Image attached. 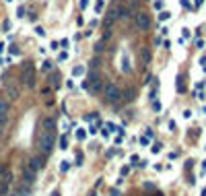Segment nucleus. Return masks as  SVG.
<instances>
[{
    "mask_svg": "<svg viewBox=\"0 0 206 196\" xmlns=\"http://www.w3.org/2000/svg\"><path fill=\"white\" fill-rule=\"evenodd\" d=\"M159 151H161V143H155L153 145V153H159Z\"/></svg>",
    "mask_w": 206,
    "mask_h": 196,
    "instance_id": "16",
    "label": "nucleus"
},
{
    "mask_svg": "<svg viewBox=\"0 0 206 196\" xmlns=\"http://www.w3.org/2000/svg\"><path fill=\"white\" fill-rule=\"evenodd\" d=\"M81 6L82 8H87V6H89V0H81Z\"/></svg>",
    "mask_w": 206,
    "mask_h": 196,
    "instance_id": "20",
    "label": "nucleus"
},
{
    "mask_svg": "<svg viewBox=\"0 0 206 196\" xmlns=\"http://www.w3.org/2000/svg\"><path fill=\"white\" fill-rule=\"evenodd\" d=\"M142 60H144V62H148V60H151V54H148V50H146V48L142 50Z\"/></svg>",
    "mask_w": 206,
    "mask_h": 196,
    "instance_id": "11",
    "label": "nucleus"
},
{
    "mask_svg": "<svg viewBox=\"0 0 206 196\" xmlns=\"http://www.w3.org/2000/svg\"><path fill=\"white\" fill-rule=\"evenodd\" d=\"M124 99H126V101H132V99H134V89H126V91H124Z\"/></svg>",
    "mask_w": 206,
    "mask_h": 196,
    "instance_id": "8",
    "label": "nucleus"
},
{
    "mask_svg": "<svg viewBox=\"0 0 206 196\" xmlns=\"http://www.w3.org/2000/svg\"><path fill=\"white\" fill-rule=\"evenodd\" d=\"M82 72H84V68H82V66H76V68L72 70V75H82Z\"/></svg>",
    "mask_w": 206,
    "mask_h": 196,
    "instance_id": "13",
    "label": "nucleus"
},
{
    "mask_svg": "<svg viewBox=\"0 0 206 196\" xmlns=\"http://www.w3.org/2000/svg\"><path fill=\"white\" fill-rule=\"evenodd\" d=\"M159 19H161V21H167V19H169V12H167V10H163V12L159 15Z\"/></svg>",
    "mask_w": 206,
    "mask_h": 196,
    "instance_id": "14",
    "label": "nucleus"
},
{
    "mask_svg": "<svg viewBox=\"0 0 206 196\" xmlns=\"http://www.w3.org/2000/svg\"><path fill=\"white\" fill-rule=\"evenodd\" d=\"M202 196H206V186H204V190H202Z\"/></svg>",
    "mask_w": 206,
    "mask_h": 196,
    "instance_id": "23",
    "label": "nucleus"
},
{
    "mask_svg": "<svg viewBox=\"0 0 206 196\" xmlns=\"http://www.w3.org/2000/svg\"><path fill=\"white\" fill-rule=\"evenodd\" d=\"M202 169H204V171H206V159H204V161H202Z\"/></svg>",
    "mask_w": 206,
    "mask_h": 196,
    "instance_id": "21",
    "label": "nucleus"
},
{
    "mask_svg": "<svg viewBox=\"0 0 206 196\" xmlns=\"http://www.w3.org/2000/svg\"><path fill=\"white\" fill-rule=\"evenodd\" d=\"M202 2H204V0H196V4H198V6H200V4H202Z\"/></svg>",
    "mask_w": 206,
    "mask_h": 196,
    "instance_id": "22",
    "label": "nucleus"
},
{
    "mask_svg": "<svg viewBox=\"0 0 206 196\" xmlns=\"http://www.w3.org/2000/svg\"><path fill=\"white\" fill-rule=\"evenodd\" d=\"M4 97H6L8 101H17V99L21 97L19 85H17L15 80H6V85H4Z\"/></svg>",
    "mask_w": 206,
    "mask_h": 196,
    "instance_id": "4",
    "label": "nucleus"
},
{
    "mask_svg": "<svg viewBox=\"0 0 206 196\" xmlns=\"http://www.w3.org/2000/svg\"><path fill=\"white\" fill-rule=\"evenodd\" d=\"M66 58H68V54H66V52H62V54L58 56V60H66Z\"/></svg>",
    "mask_w": 206,
    "mask_h": 196,
    "instance_id": "19",
    "label": "nucleus"
},
{
    "mask_svg": "<svg viewBox=\"0 0 206 196\" xmlns=\"http://www.w3.org/2000/svg\"><path fill=\"white\" fill-rule=\"evenodd\" d=\"M2 50H4V43H0V52H2Z\"/></svg>",
    "mask_w": 206,
    "mask_h": 196,
    "instance_id": "24",
    "label": "nucleus"
},
{
    "mask_svg": "<svg viewBox=\"0 0 206 196\" xmlns=\"http://www.w3.org/2000/svg\"><path fill=\"white\" fill-rule=\"evenodd\" d=\"M109 37H111V29H105V33H103V39H101V41H107Z\"/></svg>",
    "mask_w": 206,
    "mask_h": 196,
    "instance_id": "12",
    "label": "nucleus"
},
{
    "mask_svg": "<svg viewBox=\"0 0 206 196\" xmlns=\"http://www.w3.org/2000/svg\"><path fill=\"white\" fill-rule=\"evenodd\" d=\"M84 136H87V132H84V130H82V128H81V130H79V132H76V138H81V140H82V138H84Z\"/></svg>",
    "mask_w": 206,
    "mask_h": 196,
    "instance_id": "15",
    "label": "nucleus"
},
{
    "mask_svg": "<svg viewBox=\"0 0 206 196\" xmlns=\"http://www.w3.org/2000/svg\"><path fill=\"white\" fill-rule=\"evenodd\" d=\"M35 173H37V171H35L29 163H23V165H21V176H23V182H25L27 186H31V184L35 182Z\"/></svg>",
    "mask_w": 206,
    "mask_h": 196,
    "instance_id": "5",
    "label": "nucleus"
},
{
    "mask_svg": "<svg viewBox=\"0 0 206 196\" xmlns=\"http://www.w3.org/2000/svg\"><path fill=\"white\" fill-rule=\"evenodd\" d=\"M68 167H70V163H68V161H62V165H60V169H62V171H66Z\"/></svg>",
    "mask_w": 206,
    "mask_h": 196,
    "instance_id": "17",
    "label": "nucleus"
},
{
    "mask_svg": "<svg viewBox=\"0 0 206 196\" xmlns=\"http://www.w3.org/2000/svg\"><path fill=\"white\" fill-rule=\"evenodd\" d=\"M134 23H136V27H138V29H142V31H144V29H148V27H151V17H148L146 12H138V15H136V19H134Z\"/></svg>",
    "mask_w": 206,
    "mask_h": 196,
    "instance_id": "6",
    "label": "nucleus"
},
{
    "mask_svg": "<svg viewBox=\"0 0 206 196\" xmlns=\"http://www.w3.org/2000/svg\"><path fill=\"white\" fill-rule=\"evenodd\" d=\"M52 196H60V192H54V194H52Z\"/></svg>",
    "mask_w": 206,
    "mask_h": 196,
    "instance_id": "25",
    "label": "nucleus"
},
{
    "mask_svg": "<svg viewBox=\"0 0 206 196\" xmlns=\"http://www.w3.org/2000/svg\"><path fill=\"white\" fill-rule=\"evenodd\" d=\"M60 149H68V136L66 134L60 136Z\"/></svg>",
    "mask_w": 206,
    "mask_h": 196,
    "instance_id": "9",
    "label": "nucleus"
},
{
    "mask_svg": "<svg viewBox=\"0 0 206 196\" xmlns=\"http://www.w3.org/2000/svg\"><path fill=\"white\" fill-rule=\"evenodd\" d=\"M138 161H140V159H138V155H132V157H130V163H132V165H136Z\"/></svg>",
    "mask_w": 206,
    "mask_h": 196,
    "instance_id": "18",
    "label": "nucleus"
},
{
    "mask_svg": "<svg viewBox=\"0 0 206 196\" xmlns=\"http://www.w3.org/2000/svg\"><path fill=\"white\" fill-rule=\"evenodd\" d=\"M128 15H130V10H128L126 6H122V8H120V15H118V17H120V19H126Z\"/></svg>",
    "mask_w": 206,
    "mask_h": 196,
    "instance_id": "10",
    "label": "nucleus"
},
{
    "mask_svg": "<svg viewBox=\"0 0 206 196\" xmlns=\"http://www.w3.org/2000/svg\"><path fill=\"white\" fill-rule=\"evenodd\" d=\"M27 163H29V165H31V167H33L35 171H39L41 167H43V159H41V157H31V159H29Z\"/></svg>",
    "mask_w": 206,
    "mask_h": 196,
    "instance_id": "7",
    "label": "nucleus"
},
{
    "mask_svg": "<svg viewBox=\"0 0 206 196\" xmlns=\"http://www.w3.org/2000/svg\"><path fill=\"white\" fill-rule=\"evenodd\" d=\"M6 2H10V0H6Z\"/></svg>",
    "mask_w": 206,
    "mask_h": 196,
    "instance_id": "26",
    "label": "nucleus"
},
{
    "mask_svg": "<svg viewBox=\"0 0 206 196\" xmlns=\"http://www.w3.org/2000/svg\"><path fill=\"white\" fill-rule=\"evenodd\" d=\"M52 145H54V136H52V130H45L39 128L37 130V136H35V147L39 151V155H49L52 153Z\"/></svg>",
    "mask_w": 206,
    "mask_h": 196,
    "instance_id": "1",
    "label": "nucleus"
},
{
    "mask_svg": "<svg viewBox=\"0 0 206 196\" xmlns=\"http://www.w3.org/2000/svg\"><path fill=\"white\" fill-rule=\"evenodd\" d=\"M103 93H105V101H109V103H116L122 97V89L118 85H114V83H107L105 89H103Z\"/></svg>",
    "mask_w": 206,
    "mask_h": 196,
    "instance_id": "3",
    "label": "nucleus"
},
{
    "mask_svg": "<svg viewBox=\"0 0 206 196\" xmlns=\"http://www.w3.org/2000/svg\"><path fill=\"white\" fill-rule=\"evenodd\" d=\"M21 80H23V85L25 87H29V89H33L35 87V66H33V62H23V66H21Z\"/></svg>",
    "mask_w": 206,
    "mask_h": 196,
    "instance_id": "2",
    "label": "nucleus"
}]
</instances>
